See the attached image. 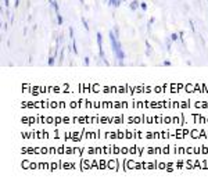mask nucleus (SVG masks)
<instances>
[{"label":"nucleus","instance_id":"nucleus-8","mask_svg":"<svg viewBox=\"0 0 208 186\" xmlns=\"http://www.w3.org/2000/svg\"><path fill=\"white\" fill-rule=\"evenodd\" d=\"M82 24H83L85 29H86V31H89V25H88V21H86V18H83V17H82Z\"/></svg>","mask_w":208,"mask_h":186},{"label":"nucleus","instance_id":"nucleus-2","mask_svg":"<svg viewBox=\"0 0 208 186\" xmlns=\"http://www.w3.org/2000/svg\"><path fill=\"white\" fill-rule=\"evenodd\" d=\"M115 56H117V60H119L121 61V64H124L122 61L125 60V53H124V50H122V46H121V42L118 41V46H117V49H115Z\"/></svg>","mask_w":208,"mask_h":186},{"label":"nucleus","instance_id":"nucleus-9","mask_svg":"<svg viewBox=\"0 0 208 186\" xmlns=\"http://www.w3.org/2000/svg\"><path fill=\"white\" fill-rule=\"evenodd\" d=\"M47 64H49V65H54V56H49Z\"/></svg>","mask_w":208,"mask_h":186},{"label":"nucleus","instance_id":"nucleus-20","mask_svg":"<svg viewBox=\"0 0 208 186\" xmlns=\"http://www.w3.org/2000/svg\"><path fill=\"white\" fill-rule=\"evenodd\" d=\"M80 3H83V0H80Z\"/></svg>","mask_w":208,"mask_h":186},{"label":"nucleus","instance_id":"nucleus-1","mask_svg":"<svg viewBox=\"0 0 208 186\" xmlns=\"http://www.w3.org/2000/svg\"><path fill=\"white\" fill-rule=\"evenodd\" d=\"M97 45H99V54H100L101 60L105 63V65H108V61L105 60V56H104V50H103V35L100 32H97Z\"/></svg>","mask_w":208,"mask_h":186},{"label":"nucleus","instance_id":"nucleus-5","mask_svg":"<svg viewBox=\"0 0 208 186\" xmlns=\"http://www.w3.org/2000/svg\"><path fill=\"white\" fill-rule=\"evenodd\" d=\"M57 22H58V25H63V22H64V20H63V17H61L60 13H57Z\"/></svg>","mask_w":208,"mask_h":186},{"label":"nucleus","instance_id":"nucleus-13","mask_svg":"<svg viewBox=\"0 0 208 186\" xmlns=\"http://www.w3.org/2000/svg\"><path fill=\"white\" fill-rule=\"evenodd\" d=\"M140 7H142L143 11H146V10H147V4H146V3H140Z\"/></svg>","mask_w":208,"mask_h":186},{"label":"nucleus","instance_id":"nucleus-11","mask_svg":"<svg viewBox=\"0 0 208 186\" xmlns=\"http://www.w3.org/2000/svg\"><path fill=\"white\" fill-rule=\"evenodd\" d=\"M112 31H114V33H115L117 38H119V29L117 28V27H114V29H112Z\"/></svg>","mask_w":208,"mask_h":186},{"label":"nucleus","instance_id":"nucleus-6","mask_svg":"<svg viewBox=\"0 0 208 186\" xmlns=\"http://www.w3.org/2000/svg\"><path fill=\"white\" fill-rule=\"evenodd\" d=\"M72 50H74L75 54H78V49H76V41L75 39H72Z\"/></svg>","mask_w":208,"mask_h":186},{"label":"nucleus","instance_id":"nucleus-7","mask_svg":"<svg viewBox=\"0 0 208 186\" xmlns=\"http://www.w3.org/2000/svg\"><path fill=\"white\" fill-rule=\"evenodd\" d=\"M169 39H171V41H172V42L178 41V39H179V33H172V35H171V38H169Z\"/></svg>","mask_w":208,"mask_h":186},{"label":"nucleus","instance_id":"nucleus-18","mask_svg":"<svg viewBox=\"0 0 208 186\" xmlns=\"http://www.w3.org/2000/svg\"><path fill=\"white\" fill-rule=\"evenodd\" d=\"M164 65H167V67H169V65H171V61H168V60H167V61H164Z\"/></svg>","mask_w":208,"mask_h":186},{"label":"nucleus","instance_id":"nucleus-17","mask_svg":"<svg viewBox=\"0 0 208 186\" xmlns=\"http://www.w3.org/2000/svg\"><path fill=\"white\" fill-rule=\"evenodd\" d=\"M4 4H6V8H8V6H10V1H8V0H4Z\"/></svg>","mask_w":208,"mask_h":186},{"label":"nucleus","instance_id":"nucleus-3","mask_svg":"<svg viewBox=\"0 0 208 186\" xmlns=\"http://www.w3.org/2000/svg\"><path fill=\"white\" fill-rule=\"evenodd\" d=\"M50 4L53 6V8H54L56 14H57V13H60V7H58V3H57L56 0H50Z\"/></svg>","mask_w":208,"mask_h":186},{"label":"nucleus","instance_id":"nucleus-19","mask_svg":"<svg viewBox=\"0 0 208 186\" xmlns=\"http://www.w3.org/2000/svg\"><path fill=\"white\" fill-rule=\"evenodd\" d=\"M14 6H15V7H18V6H20V0H15V1H14Z\"/></svg>","mask_w":208,"mask_h":186},{"label":"nucleus","instance_id":"nucleus-15","mask_svg":"<svg viewBox=\"0 0 208 186\" xmlns=\"http://www.w3.org/2000/svg\"><path fill=\"white\" fill-rule=\"evenodd\" d=\"M69 36H71V39H74V29H72V27L69 28Z\"/></svg>","mask_w":208,"mask_h":186},{"label":"nucleus","instance_id":"nucleus-4","mask_svg":"<svg viewBox=\"0 0 208 186\" xmlns=\"http://www.w3.org/2000/svg\"><path fill=\"white\" fill-rule=\"evenodd\" d=\"M139 1H137V0H133L132 3H131V8H132V10H136L137 7H139Z\"/></svg>","mask_w":208,"mask_h":186},{"label":"nucleus","instance_id":"nucleus-10","mask_svg":"<svg viewBox=\"0 0 208 186\" xmlns=\"http://www.w3.org/2000/svg\"><path fill=\"white\" fill-rule=\"evenodd\" d=\"M121 1H122V0H114V3H112V7H119V6H121Z\"/></svg>","mask_w":208,"mask_h":186},{"label":"nucleus","instance_id":"nucleus-12","mask_svg":"<svg viewBox=\"0 0 208 186\" xmlns=\"http://www.w3.org/2000/svg\"><path fill=\"white\" fill-rule=\"evenodd\" d=\"M189 24H190V27H192V31H193V32H196V27H194V22L190 20V21H189Z\"/></svg>","mask_w":208,"mask_h":186},{"label":"nucleus","instance_id":"nucleus-21","mask_svg":"<svg viewBox=\"0 0 208 186\" xmlns=\"http://www.w3.org/2000/svg\"><path fill=\"white\" fill-rule=\"evenodd\" d=\"M122 1H126V0H122Z\"/></svg>","mask_w":208,"mask_h":186},{"label":"nucleus","instance_id":"nucleus-16","mask_svg":"<svg viewBox=\"0 0 208 186\" xmlns=\"http://www.w3.org/2000/svg\"><path fill=\"white\" fill-rule=\"evenodd\" d=\"M167 50H168V52H171V43H169V41L167 42Z\"/></svg>","mask_w":208,"mask_h":186},{"label":"nucleus","instance_id":"nucleus-14","mask_svg":"<svg viewBox=\"0 0 208 186\" xmlns=\"http://www.w3.org/2000/svg\"><path fill=\"white\" fill-rule=\"evenodd\" d=\"M89 64H90V58H89V57H85V65L88 67Z\"/></svg>","mask_w":208,"mask_h":186}]
</instances>
